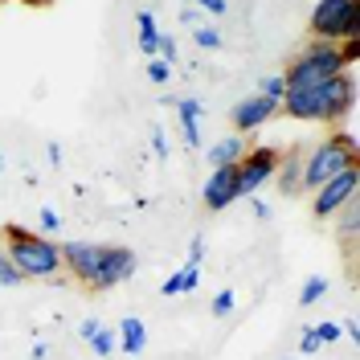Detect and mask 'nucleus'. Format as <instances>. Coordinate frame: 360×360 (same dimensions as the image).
I'll use <instances>...</instances> for the list:
<instances>
[{
  "label": "nucleus",
  "instance_id": "32",
  "mask_svg": "<svg viewBox=\"0 0 360 360\" xmlns=\"http://www.w3.org/2000/svg\"><path fill=\"white\" fill-rule=\"evenodd\" d=\"M168 152H172V148H168V135L156 127V131H152V156H156V160H168Z\"/></svg>",
  "mask_w": 360,
  "mask_h": 360
},
{
  "label": "nucleus",
  "instance_id": "38",
  "mask_svg": "<svg viewBox=\"0 0 360 360\" xmlns=\"http://www.w3.org/2000/svg\"><path fill=\"white\" fill-rule=\"evenodd\" d=\"M29 356H33V360H45V356H49V348H45L41 340H37V344H33V348H29Z\"/></svg>",
  "mask_w": 360,
  "mask_h": 360
},
{
  "label": "nucleus",
  "instance_id": "39",
  "mask_svg": "<svg viewBox=\"0 0 360 360\" xmlns=\"http://www.w3.org/2000/svg\"><path fill=\"white\" fill-rule=\"evenodd\" d=\"M45 156H49V164H62V148H58V143H49V148H45Z\"/></svg>",
  "mask_w": 360,
  "mask_h": 360
},
{
  "label": "nucleus",
  "instance_id": "15",
  "mask_svg": "<svg viewBox=\"0 0 360 360\" xmlns=\"http://www.w3.org/2000/svg\"><path fill=\"white\" fill-rule=\"evenodd\" d=\"M246 156V139L233 131V135H225V139H217L213 148H209V160H213V168H233L238 160Z\"/></svg>",
  "mask_w": 360,
  "mask_h": 360
},
{
  "label": "nucleus",
  "instance_id": "36",
  "mask_svg": "<svg viewBox=\"0 0 360 360\" xmlns=\"http://www.w3.org/2000/svg\"><path fill=\"white\" fill-rule=\"evenodd\" d=\"M340 328H344V336L352 340V344L360 340V328H356V319H348V323H340Z\"/></svg>",
  "mask_w": 360,
  "mask_h": 360
},
{
  "label": "nucleus",
  "instance_id": "23",
  "mask_svg": "<svg viewBox=\"0 0 360 360\" xmlns=\"http://www.w3.org/2000/svg\"><path fill=\"white\" fill-rule=\"evenodd\" d=\"M193 41H197V49H221V33L213 25H197L193 29Z\"/></svg>",
  "mask_w": 360,
  "mask_h": 360
},
{
  "label": "nucleus",
  "instance_id": "26",
  "mask_svg": "<svg viewBox=\"0 0 360 360\" xmlns=\"http://www.w3.org/2000/svg\"><path fill=\"white\" fill-rule=\"evenodd\" d=\"M37 225H41V233H58V229H62V213H58L53 205H45L41 213H37Z\"/></svg>",
  "mask_w": 360,
  "mask_h": 360
},
{
  "label": "nucleus",
  "instance_id": "37",
  "mask_svg": "<svg viewBox=\"0 0 360 360\" xmlns=\"http://www.w3.org/2000/svg\"><path fill=\"white\" fill-rule=\"evenodd\" d=\"M250 209H254V217H258V221H266V217H270V205H262V201H254Z\"/></svg>",
  "mask_w": 360,
  "mask_h": 360
},
{
  "label": "nucleus",
  "instance_id": "30",
  "mask_svg": "<svg viewBox=\"0 0 360 360\" xmlns=\"http://www.w3.org/2000/svg\"><path fill=\"white\" fill-rule=\"evenodd\" d=\"M233 311V291H217L213 295V315L221 319V315H229Z\"/></svg>",
  "mask_w": 360,
  "mask_h": 360
},
{
  "label": "nucleus",
  "instance_id": "25",
  "mask_svg": "<svg viewBox=\"0 0 360 360\" xmlns=\"http://www.w3.org/2000/svg\"><path fill=\"white\" fill-rule=\"evenodd\" d=\"M311 332L319 336V344H336V340L344 336V328H340L336 319H323V323H315Z\"/></svg>",
  "mask_w": 360,
  "mask_h": 360
},
{
  "label": "nucleus",
  "instance_id": "17",
  "mask_svg": "<svg viewBox=\"0 0 360 360\" xmlns=\"http://www.w3.org/2000/svg\"><path fill=\"white\" fill-rule=\"evenodd\" d=\"M356 229H360V205L356 197L340 209V238H344V250L352 254V246H356Z\"/></svg>",
  "mask_w": 360,
  "mask_h": 360
},
{
  "label": "nucleus",
  "instance_id": "1",
  "mask_svg": "<svg viewBox=\"0 0 360 360\" xmlns=\"http://www.w3.org/2000/svg\"><path fill=\"white\" fill-rule=\"evenodd\" d=\"M278 111L295 115V119H307V123H344L356 111V70H340L319 86L287 90Z\"/></svg>",
  "mask_w": 360,
  "mask_h": 360
},
{
  "label": "nucleus",
  "instance_id": "41",
  "mask_svg": "<svg viewBox=\"0 0 360 360\" xmlns=\"http://www.w3.org/2000/svg\"><path fill=\"white\" fill-rule=\"evenodd\" d=\"M0 172H4V152H0Z\"/></svg>",
  "mask_w": 360,
  "mask_h": 360
},
{
  "label": "nucleus",
  "instance_id": "40",
  "mask_svg": "<svg viewBox=\"0 0 360 360\" xmlns=\"http://www.w3.org/2000/svg\"><path fill=\"white\" fill-rule=\"evenodd\" d=\"M25 8H49V4H53V0H21Z\"/></svg>",
  "mask_w": 360,
  "mask_h": 360
},
{
  "label": "nucleus",
  "instance_id": "20",
  "mask_svg": "<svg viewBox=\"0 0 360 360\" xmlns=\"http://www.w3.org/2000/svg\"><path fill=\"white\" fill-rule=\"evenodd\" d=\"M176 287H180V295L197 291V287H201V262H184V266L176 270Z\"/></svg>",
  "mask_w": 360,
  "mask_h": 360
},
{
  "label": "nucleus",
  "instance_id": "9",
  "mask_svg": "<svg viewBox=\"0 0 360 360\" xmlns=\"http://www.w3.org/2000/svg\"><path fill=\"white\" fill-rule=\"evenodd\" d=\"M274 115H278V103H270L262 94H250V98H242L233 107V131L250 135V131H258V127H266V119H274Z\"/></svg>",
  "mask_w": 360,
  "mask_h": 360
},
{
  "label": "nucleus",
  "instance_id": "7",
  "mask_svg": "<svg viewBox=\"0 0 360 360\" xmlns=\"http://www.w3.org/2000/svg\"><path fill=\"white\" fill-rule=\"evenodd\" d=\"M278 156H283V148H250L246 156L233 164V168H238V201H242V197H254L266 180H274Z\"/></svg>",
  "mask_w": 360,
  "mask_h": 360
},
{
  "label": "nucleus",
  "instance_id": "14",
  "mask_svg": "<svg viewBox=\"0 0 360 360\" xmlns=\"http://www.w3.org/2000/svg\"><path fill=\"white\" fill-rule=\"evenodd\" d=\"M119 352H127V356H139L143 348H148V328H143V319H135V315H127L123 323H119Z\"/></svg>",
  "mask_w": 360,
  "mask_h": 360
},
{
  "label": "nucleus",
  "instance_id": "8",
  "mask_svg": "<svg viewBox=\"0 0 360 360\" xmlns=\"http://www.w3.org/2000/svg\"><path fill=\"white\" fill-rule=\"evenodd\" d=\"M131 274H135V250L103 246L98 266H94V278H90V291H111V287H119V283H127Z\"/></svg>",
  "mask_w": 360,
  "mask_h": 360
},
{
  "label": "nucleus",
  "instance_id": "35",
  "mask_svg": "<svg viewBox=\"0 0 360 360\" xmlns=\"http://www.w3.org/2000/svg\"><path fill=\"white\" fill-rule=\"evenodd\" d=\"M98 328H103L98 319H82V323H78V336H82V340H90L94 332H98Z\"/></svg>",
  "mask_w": 360,
  "mask_h": 360
},
{
  "label": "nucleus",
  "instance_id": "3",
  "mask_svg": "<svg viewBox=\"0 0 360 360\" xmlns=\"http://www.w3.org/2000/svg\"><path fill=\"white\" fill-rule=\"evenodd\" d=\"M344 168H356V135L352 131L328 135L323 143H315L311 152L303 156V188L315 193L323 180L340 176Z\"/></svg>",
  "mask_w": 360,
  "mask_h": 360
},
{
  "label": "nucleus",
  "instance_id": "10",
  "mask_svg": "<svg viewBox=\"0 0 360 360\" xmlns=\"http://www.w3.org/2000/svg\"><path fill=\"white\" fill-rule=\"evenodd\" d=\"M98 254H103L98 242H66V246H62V266H66L82 287H90L94 266H98Z\"/></svg>",
  "mask_w": 360,
  "mask_h": 360
},
{
  "label": "nucleus",
  "instance_id": "21",
  "mask_svg": "<svg viewBox=\"0 0 360 360\" xmlns=\"http://www.w3.org/2000/svg\"><path fill=\"white\" fill-rule=\"evenodd\" d=\"M323 295H328V278H319V274H315V278H307V283H303L299 303H303V307H311V303H319Z\"/></svg>",
  "mask_w": 360,
  "mask_h": 360
},
{
  "label": "nucleus",
  "instance_id": "2",
  "mask_svg": "<svg viewBox=\"0 0 360 360\" xmlns=\"http://www.w3.org/2000/svg\"><path fill=\"white\" fill-rule=\"evenodd\" d=\"M4 246L13 254V262L21 270V278H53L62 274V246L45 233L25 229L21 221H4Z\"/></svg>",
  "mask_w": 360,
  "mask_h": 360
},
{
  "label": "nucleus",
  "instance_id": "27",
  "mask_svg": "<svg viewBox=\"0 0 360 360\" xmlns=\"http://www.w3.org/2000/svg\"><path fill=\"white\" fill-rule=\"evenodd\" d=\"M336 45H340V62L352 70L360 62V37H348V41H336Z\"/></svg>",
  "mask_w": 360,
  "mask_h": 360
},
{
  "label": "nucleus",
  "instance_id": "6",
  "mask_svg": "<svg viewBox=\"0 0 360 360\" xmlns=\"http://www.w3.org/2000/svg\"><path fill=\"white\" fill-rule=\"evenodd\" d=\"M356 184H360V164H356V168H344V172L332 176V180H323V184L311 193L315 217H319V221H332L340 209L356 197Z\"/></svg>",
  "mask_w": 360,
  "mask_h": 360
},
{
  "label": "nucleus",
  "instance_id": "5",
  "mask_svg": "<svg viewBox=\"0 0 360 360\" xmlns=\"http://www.w3.org/2000/svg\"><path fill=\"white\" fill-rule=\"evenodd\" d=\"M311 37L323 41L360 37V0H319L311 8Z\"/></svg>",
  "mask_w": 360,
  "mask_h": 360
},
{
  "label": "nucleus",
  "instance_id": "28",
  "mask_svg": "<svg viewBox=\"0 0 360 360\" xmlns=\"http://www.w3.org/2000/svg\"><path fill=\"white\" fill-rule=\"evenodd\" d=\"M319 348H323V344H319V336H315L311 328H303V332H299V356H315Z\"/></svg>",
  "mask_w": 360,
  "mask_h": 360
},
{
  "label": "nucleus",
  "instance_id": "24",
  "mask_svg": "<svg viewBox=\"0 0 360 360\" xmlns=\"http://www.w3.org/2000/svg\"><path fill=\"white\" fill-rule=\"evenodd\" d=\"M148 78H152L156 86L172 82V62H164V58H152V62H148Z\"/></svg>",
  "mask_w": 360,
  "mask_h": 360
},
{
  "label": "nucleus",
  "instance_id": "31",
  "mask_svg": "<svg viewBox=\"0 0 360 360\" xmlns=\"http://www.w3.org/2000/svg\"><path fill=\"white\" fill-rule=\"evenodd\" d=\"M156 53L164 58V62H172V58H176V37H172V33H160V41H156Z\"/></svg>",
  "mask_w": 360,
  "mask_h": 360
},
{
  "label": "nucleus",
  "instance_id": "11",
  "mask_svg": "<svg viewBox=\"0 0 360 360\" xmlns=\"http://www.w3.org/2000/svg\"><path fill=\"white\" fill-rule=\"evenodd\" d=\"M201 201L209 209H229L238 201V168H213V176L201 184Z\"/></svg>",
  "mask_w": 360,
  "mask_h": 360
},
{
  "label": "nucleus",
  "instance_id": "4",
  "mask_svg": "<svg viewBox=\"0 0 360 360\" xmlns=\"http://www.w3.org/2000/svg\"><path fill=\"white\" fill-rule=\"evenodd\" d=\"M340 70H348L344 62H340V45L336 41H323V37H311V41L299 49V58L287 66L283 82H287V90L319 86V82H328V78L340 74Z\"/></svg>",
  "mask_w": 360,
  "mask_h": 360
},
{
  "label": "nucleus",
  "instance_id": "29",
  "mask_svg": "<svg viewBox=\"0 0 360 360\" xmlns=\"http://www.w3.org/2000/svg\"><path fill=\"white\" fill-rule=\"evenodd\" d=\"M184 4L201 8V13H209V17H221L225 8H229V0H184Z\"/></svg>",
  "mask_w": 360,
  "mask_h": 360
},
{
  "label": "nucleus",
  "instance_id": "43",
  "mask_svg": "<svg viewBox=\"0 0 360 360\" xmlns=\"http://www.w3.org/2000/svg\"><path fill=\"white\" fill-rule=\"evenodd\" d=\"M0 4H13V0H0Z\"/></svg>",
  "mask_w": 360,
  "mask_h": 360
},
{
  "label": "nucleus",
  "instance_id": "33",
  "mask_svg": "<svg viewBox=\"0 0 360 360\" xmlns=\"http://www.w3.org/2000/svg\"><path fill=\"white\" fill-rule=\"evenodd\" d=\"M180 21L188 25V29H197V25H201V8H193V4H184V8H180Z\"/></svg>",
  "mask_w": 360,
  "mask_h": 360
},
{
  "label": "nucleus",
  "instance_id": "22",
  "mask_svg": "<svg viewBox=\"0 0 360 360\" xmlns=\"http://www.w3.org/2000/svg\"><path fill=\"white\" fill-rule=\"evenodd\" d=\"M258 94H262V98H270V103H283V94H287L283 74H270V78H262V82H258Z\"/></svg>",
  "mask_w": 360,
  "mask_h": 360
},
{
  "label": "nucleus",
  "instance_id": "34",
  "mask_svg": "<svg viewBox=\"0 0 360 360\" xmlns=\"http://www.w3.org/2000/svg\"><path fill=\"white\" fill-rule=\"evenodd\" d=\"M201 258H205V238L197 233V238L188 242V262H201Z\"/></svg>",
  "mask_w": 360,
  "mask_h": 360
},
{
  "label": "nucleus",
  "instance_id": "16",
  "mask_svg": "<svg viewBox=\"0 0 360 360\" xmlns=\"http://www.w3.org/2000/svg\"><path fill=\"white\" fill-rule=\"evenodd\" d=\"M135 29H139V41L135 49L139 53H148V58H156V41H160V25L152 13H135Z\"/></svg>",
  "mask_w": 360,
  "mask_h": 360
},
{
  "label": "nucleus",
  "instance_id": "19",
  "mask_svg": "<svg viewBox=\"0 0 360 360\" xmlns=\"http://www.w3.org/2000/svg\"><path fill=\"white\" fill-rule=\"evenodd\" d=\"M21 270H17V262H13V254H8V246H0V287H21Z\"/></svg>",
  "mask_w": 360,
  "mask_h": 360
},
{
  "label": "nucleus",
  "instance_id": "12",
  "mask_svg": "<svg viewBox=\"0 0 360 360\" xmlns=\"http://www.w3.org/2000/svg\"><path fill=\"white\" fill-rule=\"evenodd\" d=\"M274 180H278V188H283L287 197H295V193L303 188V152H299V148H287V152L278 156Z\"/></svg>",
  "mask_w": 360,
  "mask_h": 360
},
{
  "label": "nucleus",
  "instance_id": "18",
  "mask_svg": "<svg viewBox=\"0 0 360 360\" xmlns=\"http://www.w3.org/2000/svg\"><path fill=\"white\" fill-rule=\"evenodd\" d=\"M86 344H90V352H94V356H111V352H119V336H115L111 328H98Z\"/></svg>",
  "mask_w": 360,
  "mask_h": 360
},
{
  "label": "nucleus",
  "instance_id": "42",
  "mask_svg": "<svg viewBox=\"0 0 360 360\" xmlns=\"http://www.w3.org/2000/svg\"><path fill=\"white\" fill-rule=\"evenodd\" d=\"M283 360H299V356H283Z\"/></svg>",
  "mask_w": 360,
  "mask_h": 360
},
{
  "label": "nucleus",
  "instance_id": "13",
  "mask_svg": "<svg viewBox=\"0 0 360 360\" xmlns=\"http://www.w3.org/2000/svg\"><path fill=\"white\" fill-rule=\"evenodd\" d=\"M176 119H180V131H184V143L201 148V98H180Z\"/></svg>",
  "mask_w": 360,
  "mask_h": 360
}]
</instances>
